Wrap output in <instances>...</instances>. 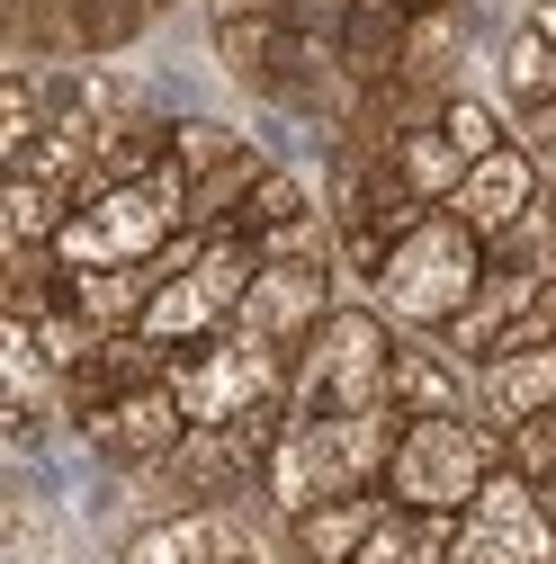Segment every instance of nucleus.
<instances>
[{
  "label": "nucleus",
  "instance_id": "nucleus-1",
  "mask_svg": "<svg viewBox=\"0 0 556 564\" xmlns=\"http://www.w3.org/2000/svg\"><path fill=\"white\" fill-rule=\"evenodd\" d=\"M484 269H494V260H484V234H475V225H458L449 206H431V216L386 251L368 305H377L395 332H449V323H458V305L484 288Z\"/></svg>",
  "mask_w": 556,
  "mask_h": 564
},
{
  "label": "nucleus",
  "instance_id": "nucleus-2",
  "mask_svg": "<svg viewBox=\"0 0 556 564\" xmlns=\"http://www.w3.org/2000/svg\"><path fill=\"white\" fill-rule=\"evenodd\" d=\"M386 368H395V323L368 296H341L288 359V403L297 412H377Z\"/></svg>",
  "mask_w": 556,
  "mask_h": 564
},
{
  "label": "nucleus",
  "instance_id": "nucleus-3",
  "mask_svg": "<svg viewBox=\"0 0 556 564\" xmlns=\"http://www.w3.org/2000/svg\"><path fill=\"white\" fill-rule=\"evenodd\" d=\"M494 466H512L494 421H475V412L404 421V448H395V466H386V492H395L404 511H467Z\"/></svg>",
  "mask_w": 556,
  "mask_h": 564
},
{
  "label": "nucleus",
  "instance_id": "nucleus-4",
  "mask_svg": "<svg viewBox=\"0 0 556 564\" xmlns=\"http://www.w3.org/2000/svg\"><path fill=\"white\" fill-rule=\"evenodd\" d=\"M73 440H82L90 457H108L117 475H135V466H162V457L189 440V412H180V394H171V377H162V386H135V394L82 412Z\"/></svg>",
  "mask_w": 556,
  "mask_h": 564
},
{
  "label": "nucleus",
  "instance_id": "nucleus-5",
  "mask_svg": "<svg viewBox=\"0 0 556 564\" xmlns=\"http://www.w3.org/2000/svg\"><path fill=\"white\" fill-rule=\"evenodd\" d=\"M332 305H341V260H260L252 296L234 305V323H243V332H260V340H278V349L297 359L306 332H314Z\"/></svg>",
  "mask_w": 556,
  "mask_h": 564
},
{
  "label": "nucleus",
  "instance_id": "nucleus-6",
  "mask_svg": "<svg viewBox=\"0 0 556 564\" xmlns=\"http://www.w3.org/2000/svg\"><path fill=\"white\" fill-rule=\"evenodd\" d=\"M386 403L404 421H440V412H475V368L440 332H395V368H386Z\"/></svg>",
  "mask_w": 556,
  "mask_h": 564
},
{
  "label": "nucleus",
  "instance_id": "nucleus-7",
  "mask_svg": "<svg viewBox=\"0 0 556 564\" xmlns=\"http://www.w3.org/2000/svg\"><path fill=\"white\" fill-rule=\"evenodd\" d=\"M538 197H547V162L521 144V134H512L503 153L467 162V180H458V197H449V216H458V225H475L484 242H494L503 225H521V216H530Z\"/></svg>",
  "mask_w": 556,
  "mask_h": 564
},
{
  "label": "nucleus",
  "instance_id": "nucleus-8",
  "mask_svg": "<svg viewBox=\"0 0 556 564\" xmlns=\"http://www.w3.org/2000/svg\"><path fill=\"white\" fill-rule=\"evenodd\" d=\"M530 412H556V340H521V349L475 368V421L512 431Z\"/></svg>",
  "mask_w": 556,
  "mask_h": 564
},
{
  "label": "nucleus",
  "instance_id": "nucleus-9",
  "mask_svg": "<svg viewBox=\"0 0 556 564\" xmlns=\"http://www.w3.org/2000/svg\"><path fill=\"white\" fill-rule=\"evenodd\" d=\"M386 511H395L386 484H368V492H332V502H314V511L288 520V555H306V564H360V546L377 538Z\"/></svg>",
  "mask_w": 556,
  "mask_h": 564
},
{
  "label": "nucleus",
  "instance_id": "nucleus-10",
  "mask_svg": "<svg viewBox=\"0 0 556 564\" xmlns=\"http://www.w3.org/2000/svg\"><path fill=\"white\" fill-rule=\"evenodd\" d=\"M458 63H467V0H440V10L413 19L395 82H404V90H423V99H449V90H458Z\"/></svg>",
  "mask_w": 556,
  "mask_h": 564
},
{
  "label": "nucleus",
  "instance_id": "nucleus-11",
  "mask_svg": "<svg viewBox=\"0 0 556 564\" xmlns=\"http://www.w3.org/2000/svg\"><path fill=\"white\" fill-rule=\"evenodd\" d=\"M494 99L512 108V126L538 117V108L556 99V36H547L538 19L503 28V45H494Z\"/></svg>",
  "mask_w": 556,
  "mask_h": 564
},
{
  "label": "nucleus",
  "instance_id": "nucleus-12",
  "mask_svg": "<svg viewBox=\"0 0 556 564\" xmlns=\"http://www.w3.org/2000/svg\"><path fill=\"white\" fill-rule=\"evenodd\" d=\"M153 260H117V269H73V305L99 323V332H135L145 323V305H153Z\"/></svg>",
  "mask_w": 556,
  "mask_h": 564
},
{
  "label": "nucleus",
  "instance_id": "nucleus-13",
  "mask_svg": "<svg viewBox=\"0 0 556 564\" xmlns=\"http://www.w3.org/2000/svg\"><path fill=\"white\" fill-rule=\"evenodd\" d=\"M117 564H216V511H153V520H135Z\"/></svg>",
  "mask_w": 556,
  "mask_h": 564
},
{
  "label": "nucleus",
  "instance_id": "nucleus-14",
  "mask_svg": "<svg viewBox=\"0 0 556 564\" xmlns=\"http://www.w3.org/2000/svg\"><path fill=\"white\" fill-rule=\"evenodd\" d=\"M260 171H269V153L243 134V144H234L216 171H197V180H189V225H197V234H225V225L243 216V197L260 188Z\"/></svg>",
  "mask_w": 556,
  "mask_h": 564
},
{
  "label": "nucleus",
  "instance_id": "nucleus-15",
  "mask_svg": "<svg viewBox=\"0 0 556 564\" xmlns=\"http://www.w3.org/2000/svg\"><path fill=\"white\" fill-rule=\"evenodd\" d=\"M225 323H234V314H225L216 296H206L197 278H162V288H153V305H145V323H135V332H145V340H162V349H189V340L225 332Z\"/></svg>",
  "mask_w": 556,
  "mask_h": 564
},
{
  "label": "nucleus",
  "instance_id": "nucleus-16",
  "mask_svg": "<svg viewBox=\"0 0 556 564\" xmlns=\"http://www.w3.org/2000/svg\"><path fill=\"white\" fill-rule=\"evenodd\" d=\"M395 502V492H386ZM449 529H458V511H386L377 520V538L360 546V564H449Z\"/></svg>",
  "mask_w": 556,
  "mask_h": 564
},
{
  "label": "nucleus",
  "instance_id": "nucleus-17",
  "mask_svg": "<svg viewBox=\"0 0 556 564\" xmlns=\"http://www.w3.org/2000/svg\"><path fill=\"white\" fill-rule=\"evenodd\" d=\"M63 216H73V188H54L36 171H10L0 180V225H10V242H54Z\"/></svg>",
  "mask_w": 556,
  "mask_h": 564
},
{
  "label": "nucleus",
  "instance_id": "nucleus-18",
  "mask_svg": "<svg viewBox=\"0 0 556 564\" xmlns=\"http://www.w3.org/2000/svg\"><path fill=\"white\" fill-rule=\"evenodd\" d=\"M386 153H395V171H404L413 188H423L431 206H449V197H458V180H467V153L449 144L440 126H413V134H395Z\"/></svg>",
  "mask_w": 556,
  "mask_h": 564
},
{
  "label": "nucleus",
  "instance_id": "nucleus-19",
  "mask_svg": "<svg viewBox=\"0 0 556 564\" xmlns=\"http://www.w3.org/2000/svg\"><path fill=\"white\" fill-rule=\"evenodd\" d=\"M440 134H449V144L467 153V162H484V153H503L512 144V108L494 99V90H449V108H440Z\"/></svg>",
  "mask_w": 556,
  "mask_h": 564
},
{
  "label": "nucleus",
  "instance_id": "nucleus-20",
  "mask_svg": "<svg viewBox=\"0 0 556 564\" xmlns=\"http://www.w3.org/2000/svg\"><path fill=\"white\" fill-rule=\"evenodd\" d=\"M234 144H243V126H225V117H171V162H180L189 180L216 171Z\"/></svg>",
  "mask_w": 556,
  "mask_h": 564
},
{
  "label": "nucleus",
  "instance_id": "nucleus-21",
  "mask_svg": "<svg viewBox=\"0 0 556 564\" xmlns=\"http://www.w3.org/2000/svg\"><path fill=\"white\" fill-rule=\"evenodd\" d=\"M503 457L538 484V475H556V412H530V421H512L503 431Z\"/></svg>",
  "mask_w": 556,
  "mask_h": 564
},
{
  "label": "nucleus",
  "instance_id": "nucleus-22",
  "mask_svg": "<svg viewBox=\"0 0 556 564\" xmlns=\"http://www.w3.org/2000/svg\"><path fill=\"white\" fill-rule=\"evenodd\" d=\"M521 144H530V153L547 162V180H556V99H547L538 117H521Z\"/></svg>",
  "mask_w": 556,
  "mask_h": 564
},
{
  "label": "nucleus",
  "instance_id": "nucleus-23",
  "mask_svg": "<svg viewBox=\"0 0 556 564\" xmlns=\"http://www.w3.org/2000/svg\"><path fill=\"white\" fill-rule=\"evenodd\" d=\"M521 19H538V28L556 36V0H521Z\"/></svg>",
  "mask_w": 556,
  "mask_h": 564
}]
</instances>
